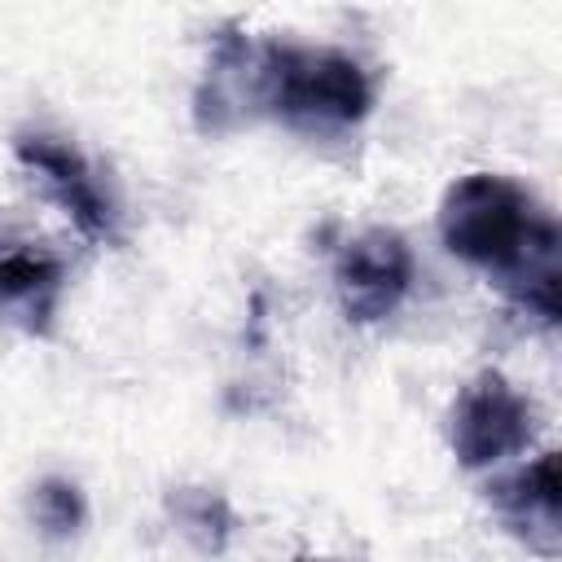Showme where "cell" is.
Instances as JSON below:
<instances>
[{"instance_id": "obj_1", "label": "cell", "mask_w": 562, "mask_h": 562, "mask_svg": "<svg viewBox=\"0 0 562 562\" xmlns=\"http://www.w3.org/2000/svg\"><path fill=\"white\" fill-rule=\"evenodd\" d=\"M439 237L448 255L496 277L518 312L558 325V224L540 202L501 171H470L439 202Z\"/></svg>"}, {"instance_id": "obj_2", "label": "cell", "mask_w": 562, "mask_h": 562, "mask_svg": "<svg viewBox=\"0 0 562 562\" xmlns=\"http://www.w3.org/2000/svg\"><path fill=\"white\" fill-rule=\"evenodd\" d=\"M259 114L303 136H334L369 119L373 79L338 48H307L290 40H259Z\"/></svg>"}, {"instance_id": "obj_3", "label": "cell", "mask_w": 562, "mask_h": 562, "mask_svg": "<svg viewBox=\"0 0 562 562\" xmlns=\"http://www.w3.org/2000/svg\"><path fill=\"white\" fill-rule=\"evenodd\" d=\"M448 435H452V457L465 470L501 465L505 457L522 452L536 439V404L501 369H483L461 386Z\"/></svg>"}, {"instance_id": "obj_4", "label": "cell", "mask_w": 562, "mask_h": 562, "mask_svg": "<svg viewBox=\"0 0 562 562\" xmlns=\"http://www.w3.org/2000/svg\"><path fill=\"white\" fill-rule=\"evenodd\" d=\"M417 281V259L404 233L364 228L334 255V294L351 325H378L400 312Z\"/></svg>"}, {"instance_id": "obj_5", "label": "cell", "mask_w": 562, "mask_h": 562, "mask_svg": "<svg viewBox=\"0 0 562 562\" xmlns=\"http://www.w3.org/2000/svg\"><path fill=\"white\" fill-rule=\"evenodd\" d=\"M13 154L22 171L40 184L48 202L66 211V220L88 237V241H114L119 237V211L114 198L105 193L97 167L66 140L44 136V132H22L13 140Z\"/></svg>"}, {"instance_id": "obj_6", "label": "cell", "mask_w": 562, "mask_h": 562, "mask_svg": "<svg viewBox=\"0 0 562 562\" xmlns=\"http://www.w3.org/2000/svg\"><path fill=\"white\" fill-rule=\"evenodd\" d=\"M259 44L237 22L211 31L206 70L193 92V123L202 136H224L259 114Z\"/></svg>"}, {"instance_id": "obj_7", "label": "cell", "mask_w": 562, "mask_h": 562, "mask_svg": "<svg viewBox=\"0 0 562 562\" xmlns=\"http://www.w3.org/2000/svg\"><path fill=\"white\" fill-rule=\"evenodd\" d=\"M487 501L501 518V527L522 540L540 558L562 553V474L558 452H540L531 465L496 479L487 487Z\"/></svg>"}, {"instance_id": "obj_8", "label": "cell", "mask_w": 562, "mask_h": 562, "mask_svg": "<svg viewBox=\"0 0 562 562\" xmlns=\"http://www.w3.org/2000/svg\"><path fill=\"white\" fill-rule=\"evenodd\" d=\"M61 290H66V268L57 259L31 250L0 255V321L18 325L22 334L35 338L53 334Z\"/></svg>"}, {"instance_id": "obj_9", "label": "cell", "mask_w": 562, "mask_h": 562, "mask_svg": "<svg viewBox=\"0 0 562 562\" xmlns=\"http://www.w3.org/2000/svg\"><path fill=\"white\" fill-rule=\"evenodd\" d=\"M167 518L202 553H224L233 531H237V514L215 487H171L167 492Z\"/></svg>"}, {"instance_id": "obj_10", "label": "cell", "mask_w": 562, "mask_h": 562, "mask_svg": "<svg viewBox=\"0 0 562 562\" xmlns=\"http://www.w3.org/2000/svg\"><path fill=\"white\" fill-rule=\"evenodd\" d=\"M31 518H35V527H40L48 540H70V536L88 522V501H83V492H79L75 479L48 474V479H40L35 492H31Z\"/></svg>"}]
</instances>
